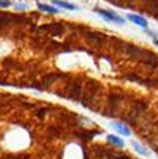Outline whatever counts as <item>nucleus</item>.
Listing matches in <instances>:
<instances>
[{"label":"nucleus","instance_id":"6e6552de","mask_svg":"<svg viewBox=\"0 0 158 159\" xmlns=\"http://www.w3.org/2000/svg\"><path fill=\"white\" fill-rule=\"evenodd\" d=\"M53 4H56V6L59 7H63V9H67V10H76L77 6H74V4L69 3V2H64V0H51Z\"/></svg>","mask_w":158,"mask_h":159},{"label":"nucleus","instance_id":"f03ea898","mask_svg":"<svg viewBox=\"0 0 158 159\" xmlns=\"http://www.w3.org/2000/svg\"><path fill=\"white\" fill-rule=\"evenodd\" d=\"M121 51L127 57H131V58H140L144 53V50H141L140 47L134 46V44H122Z\"/></svg>","mask_w":158,"mask_h":159},{"label":"nucleus","instance_id":"dca6fc26","mask_svg":"<svg viewBox=\"0 0 158 159\" xmlns=\"http://www.w3.org/2000/svg\"><path fill=\"white\" fill-rule=\"evenodd\" d=\"M16 9H17V10H24V9H27V7L24 6V4H17Z\"/></svg>","mask_w":158,"mask_h":159},{"label":"nucleus","instance_id":"4468645a","mask_svg":"<svg viewBox=\"0 0 158 159\" xmlns=\"http://www.w3.org/2000/svg\"><path fill=\"white\" fill-rule=\"evenodd\" d=\"M12 6V2L10 0H0V9H6V7Z\"/></svg>","mask_w":158,"mask_h":159},{"label":"nucleus","instance_id":"2eb2a0df","mask_svg":"<svg viewBox=\"0 0 158 159\" xmlns=\"http://www.w3.org/2000/svg\"><path fill=\"white\" fill-rule=\"evenodd\" d=\"M46 112H47V109H39V112L37 114H39V116H44V114Z\"/></svg>","mask_w":158,"mask_h":159},{"label":"nucleus","instance_id":"f3484780","mask_svg":"<svg viewBox=\"0 0 158 159\" xmlns=\"http://www.w3.org/2000/svg\"><path fill=\"white\" fill-rule=\"evenodd\" d=\"M154 44L155 46H158V39H154Z\"/></svg>","mask_w":158,"mask_h":159},{"label":"nucleus","instance_id":"9b49d317","mask_svg":"<svg viewBox=\"0 0 158 159\" xmlns=\"http://www.w3.org/2000/svg\"><path fill=\"white\" fill-rule=\"evenodd\" d=\"M107 141L108 142H111V143H114V145H117V146H124V141L122 139H120L118 136H115V135H107Z\"/></svg>","mask_w":158,"mask_h":159},{"label":"nucleus","instance_id":"0eeeda50","mask_svg":"<svg viewBox=\"0 0 158 159\" xmlns=\"http://www.w3.org/2000/svg\"><path fill=\"white\" fill-rule=\"evenodd\" d=\"M111 125L117 132L122 134V135H125V136H130V134H131L130 132V129L127 128V125H124V124H121V122H113Z\"/></svg>","mask_w":158,"mask_h":159},{"label":"nucleus","instance_id":"20e7f679","mask_svg":"<svg viewBox=\"0 0 158 159\" xmlns=\"http://www.w3.org/2000/svg\"><path fill=\"white\" fill-rule=\"evenodd\" d=\"M80 95H81V87H80V83L77 84V81H76V83L70 84L69 88H67V98L77 101V99L80 98Z\"/></svg>","mask_w":158,"mask_h":159},{"label":"nucleus","instance_id":"9d476101","mask_svg":"<svg viewBox=\"0 0 158 159\" xmlns=\"http://www.w3.org/2000/svg\"><path fill=\"white\" fill-rule=\"evenodd\" d=\"M131 145L134 146V149H135V151H137V152L140 153V155H142V156H148V155H150V152H148V151H147V149H145L144 146H141V145H140L138 142H135V141H132V142H131Z\"/></svg>","mask_w":158,"mask_h":159},{"label":"nucleus","instance_id":"f257e3e1","mask_svg":"<svg viewBox=\"0 0 158 159\" xmlns=\"http://www.w3.org/2000/svg\"><path fill=\"white\" fill-rule=\"evenodd\" d=\"M94 11H96V13H98L100 16H103L105 20H108V21H114V23H118V24H122L125 21L121 16H118V14L114 13V11H110V10L98 9V7H96V9H94Z\"/></svg>","mask_w":158,"mask_h":159},{"label":"nucleus","instance_id":"f8f14e48","mask_svg":"<svg viewBox=\"0 0 158 159\" xmlns=\"http://www.w3.org/2000/svg\"><path fill=\"white\" fill-rule=\"evenodd\" d=\"M57 77H59L57 74H49V75L44 77V80H43V88H47V87H49L51 83H54Z\"/></svg>","mask_w":158,"mask_h":159},{"label":"nucleus","instance_id":"1a4fd4ad","mask_svg":"<svg viewBox=\"0 0 158 159\" xmlns=\"http://www.w3.org/2000/svg\"><path fill=\"white\" fill-rule=\"evenodd\" d=\"M37 7H39V10H43V11H47V13H51V14L59 13V9H57V7L49 6V4H44V3H39Z\"/></svg>","mask_w":158,"mask_h":159},{"label":"nucleus","instance_id":"423d86ee","mask_svg":"<svg viewBox=\"0 0 158 159\" xmlns=\"http://www.w3.org/2000/svg\"><path fill=\"white\" fill-rule=\"evenodd\" d=\"M127 19H128L130 21H132V23H135L137 26L147 29V20H145L142 16H138V14H132V13H130L128 16H127Z\"/></svg>","mask_w":158,"mask_h":159},{"label":"nucleus","instance_id":"7ed1b4c3","mask_svg":"<svg viewBox=\"0 0 158 159\" xmlns=\"http://www.w3.org/2000/svg\"><path fill=\"white\" fill-rule=\"evenodd\" d=\"M63 30H64V27L59 23L46 24V26L40 27V31H49L47 34H53V36H60V34H63Z\"/></svg>","mask_w":158,"mask_h":159},{"label":"nucleus","instance_id":"ddd939ff","mask_svg":"<svg viewBox=\"0 0 158 159\" xmlns=\"http://www.w3.org/2000/svg\"><path fill=\"white\" fill-rule=\"evenodd\" d=\"M131 2H132V0H114V3L118 4V6H121V7L130 6V4H131Z\"/></svg>","mask_w":158,"mask_h":159},{"label":"nucleus","instance_id":"39448f33","mask_svg":"<svg viewBox=\"0 0 158 159\" xmlns=\"http://www.w3.org/2000/svg\"><path fill=\"white\" fill-rule=\"evenodd\" d=\"M87 40H89L90 43L93 44L94 47H98L101 46L103 40H104V36H103L101 33H89V36H87Z\"/></svg>","mask_w":158,"mask_h":159}]
</instances>
